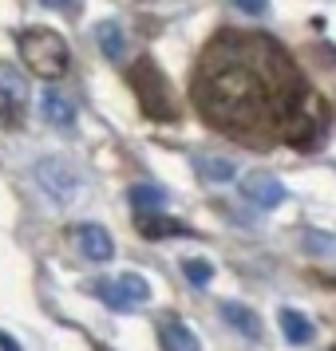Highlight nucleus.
Returning a JSON list of instances; mask_svg holds the SVG:
<instances>
[{"instance_id":"nucleus-1","label":"nucleus","mask_w":336,"mask_h":351,"mask_svg":"<svg viewBox=\"0 0 336 351\" xmlns=\"http://www.w3.org/2000/svg\"><path fill=\"white\" fill-rule=\"evenodd\" d=\"M194 99L214 127L245 134L254 123H269L277 138L301 150L328 127V107L309 91L285 51L261 36H222L202 60Z\"/></svg>"},{"instance_id":"nucleus-2","label":"nucleus","mask_w":336,"mask_h":351,"mask_svg":"<svg viewBox=\"0 0 336 351\" xmlns=\"http://www.w3.org/2000/svg\"><path fill=\"white\" fill-rule=\"evenodd\" d=\"M20 60L32 67L40 80H60L71 64V51H67V40L52 28H28L20 32Z\"/></svg>"},{"instance_id":"nucleus-3","label":"nucleus","mask_w":336,"mask_h":351,"mask_svg":"<svg viewBox=\"0 0 336 351\" xmlns=\"http://www.w3.org/2000/svg\"><path fill=\"white\" fill-rule=\"evenodd\" d=\"M127 80H131V87H135L139 103H143V111L150 114L155 123H175V119H178L175 91H170L166 75H162L150 60H139V64L127 71Z\"/></svg>"},{"instance_id":"nucleus-4","label":"nucleus","mask_w":336,"mask_h":351,"mask_svg":"<svg viewBox=\"0 0 336 351\" xmlns=\"http://www.w3.org/2000/svg\"><path fill=\"white\" fill-rule=\"evenodd\" d=\"M99 296L111 304V308H131V304H143L150 296V288L139 272H119L111 285H99Z\"/></svg>"},{"instance_id":"nucleus-5","label":"nucleus","mask_w":336,"mask_h":351,"mask_svg":"<svg viewBox=\"0 0 336 351\" xmlns=\"http://www.w3.org/2000/svg\"><path fill=\"white\" fill-rule=\"evenodd\" d=\"M241 193L261 209H273L277 202H285V186L269 174V170H254V174L241 178Z\"/></svg>"},{"instance_id":"nucleus-6","label":"nucleus","mask_w":336,"mask_h":351,"mask_svg":"<svg viewBox=\"0 0 336 351\" xmlns=\"http://www.w3.org/2000/svg\"><path fill=\"white\" fill-rule=\"evenodd\" d=\"M36 174H40V182H44V190H52L56 197H71L76 193V170H67L64 162H52V158H44L40 166H36Z\"/></svg>"},{"instance_id":"nucleus-7","label":"nucleus","mask_w":336,"mask_h":351,"mask_svg":"<svg viewBox=\"0 0 336 351\" xmlns=\"http://www.w3.org/2000/svg\"><path fill=\"white\" fill-rule=\"evenodd\" d=\"M76 241H80V249L87 261H111L115 256V241L103 225H83L80 233H76Z\"/></svg>"},{"instance_id":"nucleus-8","label":"nucleus","mask_w":336,"mask_h":351,"mask_svg":"<svg viewBox=\"0 0 336 351\" xmlns=\"http://www.w3.org/2000/svg\"><path fill=\"white\" fill-rule=\"evenodd\" d=\"M0 123L4 127H12L20 119V107H24V83H16L8 71H0Z\"/></svg>"},{"instance_id":"nucleus-9","label":"nucleus","mask_w":336,"mask_h":351,"mask_svg":"<svg viewBox=\"0 0 336 351\" xmlns=\"http://www.w3.org/2000/svg\"><path fill=\"white\" fill-rule=\"evenodd\" d=\"M40 111H44V119L48 123H56L60 130H71V123H76V107L67 103L56 87H48L44 95H40Z\"/></svg>"},{"instance_id":"nucleus-10","label":"nucleus","mask_w":336,"mask_h":351,"mask_svg":"<svg viewBox=\"0 0 336 351\" xmlns=\"http://www.w3.org/2000/svg\"><path fill=\"white\" fill-rule=\"evenodd\" d=\"M135 229H139L143 237H175V233H186L182 221L162 217V213H139V217H135Z\"/></svg>"},{"instance_id":"nucleus-11","label":"nucleus","mask_w":336,"mask_h":351,"mask_svg":"<svg viewBox=\"0 0 336 351\" xmlns=\"http://www.w3.org/2000/svg\"><path fill=\"white\" fill-rule=\"evenodd\" d=\"M222 316H225V324H234L238 332H245L249 339H257L261 335V319L249 312V308H241V304H222Z\"/></svg>"},{"instance_id":"nucleus-12","label":"nucleus","mask_w":336,"mask_h":351,"mask_svg":"<svg viewBox=\"0 0 336 351\" xmlns=\"http://www.w3.org/2000/svg\"><path fill=\"white\" fill-rule=\"evenodd\" d=\"M131 206L139 209V213H159L166 206V190L162 186H150V182L146 186H135L131 190Z\"/></svg>"},{"instance_id":"nucleus-13","label":"nucleus","mask_w":336,"mask_h":351,"mask_svg":"<svg viewBox=\"0 0 336 351\" xmlns=\"http://www.w3.org/2000/svg\"><path fill=\"white\" fill-rule=\"evenodd\" d=\"M281 332H285L289 343H309V339H313V324H309L301 312L285 308V312H281Z\"/></svg>"},{"instance_id":"nucleus-14","label":"nucleus","mask_w":336,"mask_h":351,"mask_svg":"<svg viewBox=\"0 0 336 351\" xmlns=\"http://www.w3.org/2000/svg\"><path fill=\"white\" fill-rule=\"evenodd\" d=\"M162 351H198V339L186 324H166L162 328Z\"/></svg>"},{"instance_id":"nucleus-15","label":"nucleus","mask_w":336,"mask_h":351,"mask_svg":"<svg viewBox=\"0 0 336 351\" xmlns=\"http://www.w3.org/2000/svg\"><path fill=\"white\" fill-rule=\"evenodd\" d=\"M99 48H103V56H123V32H119V24L115 20H107V24H99Z\"/></svg>"},{"instance_id":"nucleus-16","label":"nucleus","mask_w":336,"mask_h":351,"mask_svg":"<svg viewBox=\"0 0 336 351\" xmlns=\"http://www.w3.org/2000/svg\"><path fill=\"white\" fill-rule=\"evenodd\" d=\"M202 166V174L210 178V182H234V162H225V158H210V162H198Z\"/></svg>"},{"instance_id":"nucleus-17","label":"nucleus","mask_w":336,"mask_h":351,"mask_svg":"<svg viewBox=\"0 0 336 351\" xmlns=\"http://www.w3.org/2000/svg\"><path fill=\"white\" fill-rule=\"evenodd\" d=\"M182 272H186V280H190L194 288H206V285H210V276H214L210 261H186V265H182Z\"/></svg>"},{"instance_id":"nucleus-18","label":"nucleus","mask_w":336,"mask_h":351,"mask_svg":"<svg viewBox=\"0 0 336 351\" xmlns=\"http://www.w3.org/2000/svg\"><path fill=\"white\" fill-rule=\"evenodd\" d=\"M241 12H249V16H265V4H257V0H245V4H238Z\"/></svg>"},{"instance_id":"nucleus-19","label":"nucleus","mask_w":336,"mask_h":351,"mask_svg":"<svg viewBox=\"0 0 336 351\" xmlns=\"http://www.w3.org/2000/svg\"><path fill=\"white\" fill-rule=\"evenodd\" d=\"M309 241H313L317 253H328V237H324V233H309Z\"/></svg>"},{"instance_id":"nucleus-20","label":"nucleus","mask_w":336,"mask_h":351,"mask_svg":"<svg viewBox=\"0 0 336 351\" xmlns=\"http://www.w3.org/2000/svg\"><path fill=\"white\" fill-rule=\"evenodd\" d=\"M0 351H20L16 343H12V335H8V332H0Z\"/></svg>"}]
</instances>
